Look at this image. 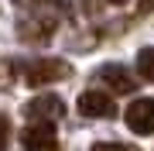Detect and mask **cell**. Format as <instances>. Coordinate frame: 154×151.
Returning a JSON list of instances; mask_svg holds the SVG:
<instances>
[{
  "instance_id": "5b68a950",
  "label": "cell",
  "mask_w": 154,
  "mask_h": 151,
  "mask_svg": "<svg viewBox=\"0 0 154 151\" xmlns=\"http://www.w3.org/2000/svg\"><path fill=\"white\" fill-rule=\"evenodd\" d=\"M123 120L134 134H154V100H134L127 106Z\"/></svg>"
},
{
  "instance_id": "8fae6325",
  "label": "cell",
  "mask_w": 154,
  "mask_h": 151,
  "mask_svg": "<svg viewBox=\"0 0 154 151\" xmlns=\"http://www.w3.org/2000/svg\"><path fill=\"white\" fill-rule=\"evenodd\" d=\"M154 11V0H140V7H137V14H151Z\"/></svg>"
},
{
  "instance_id": "7a4b0ae2",
  "label": "cell",
  "mask_w": 154,
  "mask_h": 151,
  "mask_svg": "<svg viewBox=\"0 0 154 151\" xmlns=\"http://www.w3.org/2000/svg\"><path fill=\"white\" fill-rule=\"evenodd\" d=\"M21 144L24 151H62L55 137V124H45V120H31L21 131Z\"/></svg>"
},
{
  "instance_id": "9c48e42d",
  "label": "cell",
  "mask_w": 154,
  "mask_h": 151,
  "mask_svg": "<svg viewBox=\"0 0 154 151\" xmlns=\"http://www.w3.org/2000/svg\"><path fill=\"white\" fill-rule=\"evenodd\" d=\"M93 151H137L134 144H116V141H99L93 144Z\"/></svg>"
},
{
  "instance_id": "3957f363",
  "label": "cell",
  "mask_w": 154,
  "mask_h": 151,
  "mask_svg": "<svg viewBox=\"0 0 154 151\" xmlns=\"http://www.w3.org/2000/svg\"><path fill=\"white\" fill-rule=\"evenodd\" d=\"M24 117L28 120H45V124H55L65 117V103L58 100L55 93H41V96H34V100L24 103Z\"/></svg>"
},
{
  "instance_id": "ba28073f",
  "label": "cell",
  "mask_w": 154,
  "mask_h": 151,
  "mask_svg": "<svg viewBox=\"0 0 154 151\" xmlns=\"http://www.w3.org/2000/svg\"><path fill=\"white\" fill-rule=\"evenodd\" d=\"M17 79V62L14 58H0V90H11Z\"/></svg>"
},
{
  "instance_id": "6da1fadb",
  "label": "cell",
  "mask_w": 154,
  "mask_h": 151,
  "mask_svg": "<svg viewBox=\"0 0 154 151\" xmlns=\"http://www.w3.org/2000/svg\"><path fill=\"white\" fill-rule=\"evenodd\" d=\"M72 76V65L65 58H38L28 65V72H24V83L28 86H48V83H65Z\"/></svg>"
},
{
  "instance_id": "30bf717a",
  "label": "cell",
  "mask_w": 154,
  "mask_h": 151,
  "mask_svg": "<svg viewBox=\"0 0 154 151\" xmlns=\"http://www.w3.org/2000/svg\"><path fill=\"white\" fill-rule=\"evenodd\" d=\"M7 144H11V120L0 113V151H7Z\"/></svg>"
},
{
  "instance_id": "7c38bea8",
  "label": "cell",
  "mask_w": 154,
  "mask_h": 151,
  "mask_svg": "<svg viewBox=\"0 0 154 151\" xmlns=\"http://www.w3.org/2000/svg\"><path fill=\"white\" fill-rule=\"evenodd\" d=\"M110 4H127V0H110Z\"/></svg>"
},
{
  "instance_id": "52a82bcc",
  "label": "cell",
  "mask_w": 154,
  "mask_h": 151,
  "mask_svg": "<svg viewBox=\"0 0 154 151\" xmlns=\"http://www.w3.org/2000/svg\"><path fill=\"white\" fill-rule=\"evenodd\" d=\"M137 72H140V79L154 83V48H140L137 52Z\"/></svg>"
},
{
  "instance_id": "277c9868",
  "label": "cell",
  "mask_w": 154,
  "mask_h": 151,
  "mask_svg": "<svg viewBox=\"0 0 154 151\" xmlns=\"http://www.w3.org/2000/svg\"><path fill=\"white\" fill-rule=\"evenodd\" d=\"M75 106H79L82 117H93V120H106V117L116 113V103H113L106 93H99V90H86L82 96H79Z\"/></svg>"
},
{
  "instance_id": "8992f818",
  "label": "cell",
  "mask_w": 154,
  "mask_h": 151,
  "mask_svg": "<svg viewBox=\"0 0 154 151\" xmlns=\"http://www.w3.org/2000/svg\"><path fill=\"white\" fill-rule=\"evenodd\" d=\"M99 79H103V83L110 86L113 93H134V90H137V79L127 72L123 65H113V62L99 69Z\"/></svg>"
}]
</instances>
